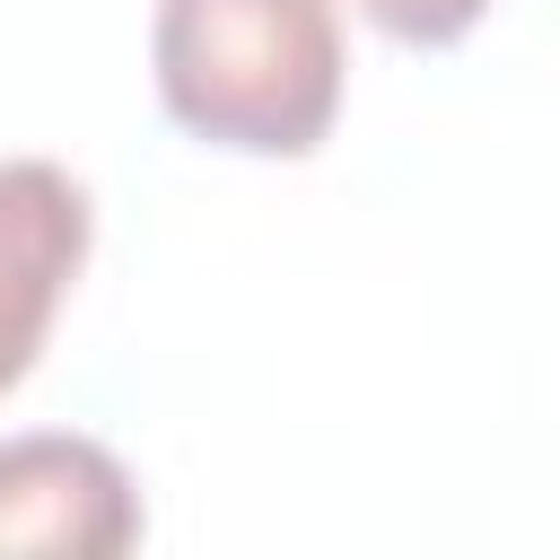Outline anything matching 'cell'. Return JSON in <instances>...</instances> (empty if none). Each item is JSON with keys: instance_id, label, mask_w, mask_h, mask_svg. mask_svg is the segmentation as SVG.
<instances>
[{"instance_id": "1", "label": "cell", "mask_w": 560, "mask_h": 560, "mask_svg": "<svg viewBox=\"0 0 560 560\" xmlns=\"http://www.w3.org/2000/svg\"><path fill=\"white\" fill-rule=\"evenodd\" d=\"M158 105L236 158H315L341 114L332 0H158Z\"/></svg>"}, {"instance_id": "2", "label": "cell", "mask_w": 560, "mask_h": 560, "mask_svg": "<svg viewBox=\"0 0 560 560\" xmlns=\"http://www.w3.org/2000/svg\"><path fill=\"white\" fill-rule=\"evenodd\" d=\"M131 542H140V490L114 446L70 429L0 438V551L122 560Z\"/></svg>"}, {"instance_id": "3", "label": "cell", "mask_w": 560, "mask_h": 560, "mask_svg": "<svg viewBox=\"0 0 560 560\" xmlns=\"http://www.w3.org/2000/svg\"><path fill=\"white\" fill-rule=\"evenodd\" d=\"M96 210L88 184L52 158H0V394L26 385L44 359V332L88 262Z\"/></svg>"}, {"instance_id": "4", "label": "cell", "mask_w": 560, "mask_h": 560, "mask_svg": "<svg viewBox=\"0 0 560 560\" xmlns=\"http://www.w3.org/2000/svg\"><path fill=\"white\" fill-rule=\"evenodd\" d=\"M481 9L490 0H359V18L394 44H455V35H472Z\"/></svg>"}]
</instances>
